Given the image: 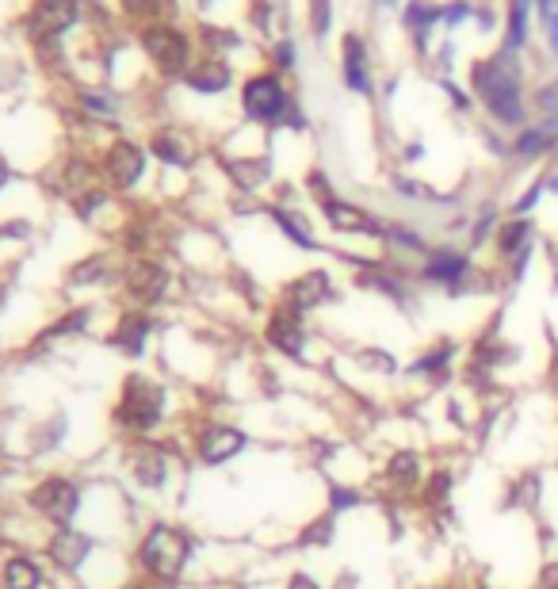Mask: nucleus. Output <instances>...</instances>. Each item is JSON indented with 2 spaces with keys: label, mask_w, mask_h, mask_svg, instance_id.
Masks as SVG:
<instances>
[{
  "label": "nucleus",
  "mask_w": 558,
  "mask_h": 589,
  "mask_svg": "<svg viewBox=\"0 0 558 589\" xmlns=\"http://www.w3.org/2000/svg\"><path fill=\"white\" fill-rule=\"evenodd\" d=\"M505 58H497L494 66L474 69V88L482 92V100H486V108H490V115H494L497 123L516 127V123H524V96H520L516 73L509 69Z\"/></svg>",
  "instance_id": "1"
},
{
  "label": "nucleus",
  "mask_w": 558,
  "mask_h": 589,
  "mask_svg": "<svg viewBox=\"0 0 558 589\" xmlns=\"http://www.w3.org/2000/svg\"><path fill=\"white\" fill-rule=\"evenodd\" d=\"M188 555H192V540L180 528H169V524H157L146 536V544H142V563L150 567V574L165 578V582L184 570Z\"/></svg>",
  "instance_id": "2"
},
{
  "label": "nucleus",
  "mask_w": 558,
  "mask_h": 589,
  "mask_svg": "<svg viewBox=\"0 0 558 589\" xmlns=\"http://www.w3.org/2000/svg\"><path fill=\"white\" fill-rule=\"evenodd\" d=\"M161 406H165V394L161 387L146 379V375H130L123 398L115 406V417L127 425V429H153L161 421Z\"/></svg>",
  "instance_id": "3"
},
{
  "label": "nucleus",
  "mask_w": 558,
  "mask_h": 589,
  "mask_svg": "<svg viewBox=\"0 0 558 589\" xmlns=\"http://www.w3.org/2000/svg\"><path fill=\"white\" fill-rule=\"evenodd\" d=\"M241 104H245V115L249 119H257V123H279L283 115H287V92L279 85L276 77H253L245 92H241Z\"/></svg>",
  "instance_id": "4"
},
{
  "label": "nucleus",
  "mask_w": 558,
  "mask_h": 589,
  "mask_svg": "<svg viewBox=\"0 0 558 589\" xmlns=\"http://www.w3.org/2000/svg\"><path fill=\"white\" fill-rule=\"evenodd\" d=\"M142 46L153 58V66L165 69V73H180L188 66V39L176 31V27H165V23H153L142 31Z\"/></svg>",
  "instance_id": "5"
},
{
  "label": "nucleus",
  "mask_w": 558,
  "mask_h": 589,
  "mask_svg": "<svg viewBox=\"0 0 558 589\" xmlns=\"http://www.w3.org/2000/svg\"><path fill=\"white\" fill-rule=\"evenodd\" d=\"M421 276L429 280V284H440L448 287V295H463V287H467V276H471V257L467 253H459V249H436L429 253V261L421 268Z\"/></svg>",
  "instance_id": "6"
},
{
  "label": "nucleus",
  "mask_w": 558,
  "mask_h": 589,
  "mask_svg": "<svg viewBox=\"0 0 558 589\" xmlns=\"http://www.w3.org/2000/svg\"><path fill=\"white\" fill-rule=\"evenodd\" d=\"M77 20V0H35V8L27 12V35L31 39H54L69 31Z\"/></svg>",
  "instance_id": "7"
},
{
  "label": "nucleus",
  "mask_w": 558,
  "mask_h": 589,
  "mask_svg": "<svg viewBox=\"0 0 558 589\" xmlns=\"http://www.w3.org/2000/svg\"><path fill=\"white\" fill-rule=\"evenodd\" d=\"M31 505L43 513L46 521L65 524V521H73V513H77V490H73V482H65V479H46L43 486L31 494Z\"/></svg>",
  "instance_id": "8"
},
{
  "label": "nucleus",
  "mask_w": 558,
  "mask_h": 589,
  "mask_svg": "<svg viewBox=\"0 0 558 589\" xmlns=\"http://www.w3.org/2000/svg\"><path fill=\"white\" fill-rule=\"evenodd\" d=\"M268 345L279 349L283 356H302V349H306V329H302L299 310L283 306V310L272 314V322H268Z\"/></svg>",
  "instance_id": "9"
},
{
  "label": "nucleus",
  "mask_w": 558,
  "mask_h": 589,
  "mask_svg": "<svg viewBox=\"0 0 558 589\" xmlns=\"http://www.w3.org/2000/svg\"><path fill=\"white\" fill-rule=\"evenodd\" d=\"M325 207V219L333 230H341V234H371V238H387V226L379 219H371L367 211L360 207H352V203H341V199H329L322 203Z\"/></svg>",
  "instance_id": "10"
},
{
  "label": "nucleus",
  "mask_w": 558,
  "mask_h": 589,
  "mask_svg": "<svg viewBox=\"0 0 558 589\" xmlns=\"http://www.w3.org/2000/svg\"><path fill=\"white\" fill-rule=\"evenodd\" d=\"M146 169V153L134 142H115L108 150V176L115 180V188H130L138 184V176Z\"/></svg>",
  "instance_id": "11"
},
{
  "label": "nucleus",
  "mask_w": 558,
  "mask_h": 589,
  "mask_svg": "<svg viewBox=\"0 0 558 589\" xmlns=\"http://www.w3.org/2000/svg\"><path fill=\"white\" fill-rule=\"evenodd\" d=\"M333 299V284H329V276L325 272H306L299 276L295 284L287 287V306L291 310H314V306H322Z\"/></svg>",
  "instance_id": "12"
},
{
  "label": "nucleus",
  "mask_w": 558,
  "mask_h": 589,
  "mask_svg": "<svg viewBox=\"0 0 558 589\" xmlns=\"http://www.w3.org/2000/svg\"><path fill=\"white\" fill-rule=\"evenodd\" d=\"M169 284V276L157 268L153 261H134L127 272V287L134 299H142V303H153V299H161V291Z\"/></svg>",
  "instance_id": "13"
},
{
  "label": "nucleus",
  "mask_w": 558,
  "mask_h": 589,
  "mask_svg": "<svg viewBox=\"0 0 558 589\" xmlns=\"http://www.w3.org/2000/svg\"><path fill=\"white\" fill-rule=\"evenodd\" d=\"M241 448H245V433L226 429V425L203 433V440H199V456H203V463H226V459H234Z\"/></svg>",
  "instance_id": "14"
},
{
  "label": "nucleus",
  "mask_w": 558,
  "mask_h": 589,
  "mask_svg": "<svg viewBox=\"0 0 558 589\" xmlns=\"http://www.w3.org/2000/svg\"><path fill=\"white\" fill-rule=\"evenodd\" d=\"M146 337H150V318H142V314H127L119 329L111 333V345L119 352H127V356H138L142 345H146Z\"/></svg>",
  "instance_id": "15"
},
{
  "label": "nucleus",
  "mask_w": 558,
  "mask_h": 589,
  "mask_svg": "<svg viewBox=\"0 0 558 589\" xmlns=\"http://www.w3.org/2000/svg\"><path fill=\"white\" fill-rule=\"evenodd\" d=\"M88 547H92L88 544V536H81V532H62V536H54V544H50V559L65 570H77L85 563Z\"/></svg>",
  "instance_id": "16"
},
{
  "label": "nucleus",
  "mask_w": 558,
  "mask_h": 589,
  "mask_svg": "<svg viewBox=\"0 0 558 589\" xmlns=\"http://www.w3.org/2000/svg\"><path fill=\"white\" fill-rule=\"evenodd\" d=\"M532 249V222L516 219V222H505L501 230H497V253L505 257V261H516L520 253H528Z\"/></svg>",
  "instance_id": "17"
},
{
  "label": "nucleus",
  "mask_w": 558,
  "mask_h": 589,
  "mask_svg": "<svg viewBox=\"0 0 558 589\" xmlns=\"http://www.w3.org/2000/svg\"><path fill=\"white\" fill-rule=\"evenodd\" d=\"M387 479L394 490H417L421 486V456L417 452H394L387 463Z\"/></svg>",
  "instance_id": "18"
},
{
  "label": "nucleus",
  "mask_w": 558,
  "mask_h": 589,
  "mask_svg": "<svg viewBox=\"0 0 558 589\" xmlns=\"http://www.w3.org/2000/svg\"><path fill=\"white\" fill-rule=\"evenodd\" d=\"M184 81L195 88V92H222V88L230 85V69L222 66L218 58H207V62H199L184 73Z\"/></svg>",
  "instance_id": "19"
},
{
  "label": "nucleus",
  "mask_w": 558,
  "mask_h": 589,
  "mask_svg": "<svg viewBox=\"0 0 558 589\" xmlns=\"http://www.w3.org/2000/svg\"><path fill=\"white\" fill-rule=\"evenodd\" d=\"M344 81L352 92H367L371 81H367V62H364V43L356 35L344 39Z\"/></svg>",
  "instance_id": "20"
},
{
  "label": "nucleus",
  "mask_w": 558,
  "mask_h": 589,
  "mask_svg": "<svg viewBox=\"0 0 558 589\" xmlns=\"http://www.w3.org/2000/svg\"><path fill=\"white\" fill-rule=\"evenodd\" d=\"M130 471L142 486H161L165 482V456L157 448H138L130 456Z\"/></svg>",
  "instance_id": "21"
},
{
  "label": "nucleus",
  "mask_w": 558,
  "mask_h": 589,
  "mask_svg": "<svg viewBox=\"0 0 558 589\" xmlns=\"http://www.w3.org/2000/svg\"><path fill=\"white\" fill-rule=\"evenodd\" d=\"M451 356H455V345L451 341H440V345H432L417 364H413V375H432V379H444L448 375V364H451Z\"/></svg>",
  "instance_id": "22"
},
{
  "label": "nucleus",
  "mask_w": 558,
  "mask_h": 589,
  "mask_svg": "<svg viewBox=\"0 0 558 589\" xmlns=\"http://www.w3.org/2000/svg\"><path fill=\"white\" fill-rule=\"evenodd\" d=\"M153 153L161 157V161H169V165H188L192 161V146H188V138L184 134H157L153 138Z\"/></svg>",
  "instance_id": "23"
},
{
  "label": "nucleus",
  "mask_w": 558,
  "mask_h": 589,
  "mask_svg": "<svg viewBox=\"0 0 558 589\" xmlns=\"http://www.w3.org/2000/svg\"><path fill=\"white\" fill-rule=\"evenodd\" d=\"M39 582H43V574L31 559H12L4 567V589H39Z\"/></svg>",
  "instance_id": "24"
},
{
  "label": "nucleus",
  "mask_w": 558,
  "mask_h": 589,
  "mask_svg": "<svg viewBox=\"0 0 558 589\" xmlns=\"http://www.w3.org/2000/svg\"><path fill=\"white\" fill-rule=\"evenodd\" d=\"M555 127H532V131H524L516 138V153L520 157H536V153L551 150V142H555Z\"/></svg>",
  "instance_id": "25"
},
{
  "label": "nucleus",
  "mask_w": 558,
  "mask_h": 589,
  "mask_svg": "<svg viewBox=\"0 0 558 589\" xmlns=\"http://www.w3.org/2000/svg\"><path fill=\"white\" fill-rule=\"evenodd\" d=\"M528 39V0H513V20H509V39L505 46L516 50V46H524Z\"/></svg>",
  "instance_id": "26"
},
{
  "label": "nucleus",
  "mask_w": 558,
  "mask_h": 589,
  "mask_svg": "<svg viewBox=\"0 0 558 589\" xmlns=\"http://www.w3.org/2000/svg\"><path fill=\"white\" fill-rule=\"evenodd\" d=\"M536 108H539V115H543V127H555L558 131V81L539 88Z\"/></svg>",
  "instance_id": "27"
},
{
  "label": "nucleus",
  "mask_w": 558,
  "mask_h": 589,
  "mask_svg": "<svg viewBox=\"0 0 558 589\" xmlns=\"http://www.w3.org/2000/svg\"><path fill=\"white\" fill-rule=\"evenodd\" d=\"M272 219L279 222V226H283V234H287V238L295 241V245H302V249H314V238H310V234H306V226H302L299 219H291V215H287V211H272Z\"/></svg>",
  "instance_id": "28"
},
{
  "label": "nucleus",
  "mask_w": 558,
  "mask_h": 589,
  "mask_svg": "<svg viewBox=\"0 0 558 589\" xmlns=\"http://www.w3.org/2000/svg\"><path fill=\"white\" fill-rule=\"evenodd\" d=\"M448 502H451V471H436L429 479V505L448 509Z\"/></svg>",
  "instance_id": "29"
},
{
  "label": "nucleus",
  "mask_w": 558,
  "mask_h": 589,
  "mask_svg": "<svg viewBox=\"0 0 558 589\" xmlns=\"http://www.w3.org/2000/svg\"><path fill=\"white\" fill-rule=\"evenodd\" d=\"M539 502V479L536 475H524V479L516 482V490L509 494V505H524V509H532Z\"/></svg>",
  "instance_id": "30"
},
{
  "label": "nucleus",
  "mask_w": 558,
  "mask_h": 589,
  "mask_svg": "<svg viewBox=\"0 0 558 589\" xmlns=\"http://www.w3.org/2000/svg\"><path fill=\"white\" fill-rule=\"evenodd\" d=\"M387 238L394 241V245H402V249H413V253H421V249H425V241L417 238L413 230H406V226H390Z\"/></svg>",
  "instance_id": "31"
},
{
  "label": "nucleus",
  "mask_w": 558,
  "mask_h": 589,
  "mask_svg": "<svg viewBox=\"0 0 558 589\" xmlns=\"http://www.w3.org/2000/svg\"><path fill=\"white\" fill-rule=\"evenodd\" d=\"M539 12H543L547 35H551V46H555V54H558V0H539Z\"/></svg>",
  "instance_id": "32"
},
{
  "label": "nucleus",
  "mask_w": 558,
  "mask_h": 589,
  "mask_svg": "<svg viewBox=\"0 0 558 589\" xmlns=\"http://www.w3.org/2000/svg\"><path fill=\"white\" fill-rule=\"evenodd\" d=\"M329 536H333V521H329V517H322L318 524H310V528H306L302 544H329Z\"/></svg>",
  "instance_id": "33"
},
{
  "label": "nucleus",
  "mask_w": 558,
  "mask_h": 589,
  "mask_svg": "<svg viewBox=\"0 0 558 589\" xmlns=\"http://www.w3.org/2000/svg\"><path fill=\"white\" fill-rule=\"evenodd\" d=\"M543 188H547V184H536V188H532V192H524V196L516 199V215H528V211H532V207H536L539 203V196H543Z\"/></svg>",
  "instance_id": "34"
},
{
  "label": "nucleus",
  "mask_w": 558,
  "mask_h": 589,
  "mask_svg": "<svg viewBox=\"0 0 558 589\" xmlns=\"http://www.w3.org/2000/svg\"><path fill=\"white\" fill-rule=\"evenodd\" d=\"M234 176H241V184H260L264 180V165H234Z\"/></svg>",
  "instance_id": "35"
},
{
  "label": "nucleus",
  "mask_w": 558,
  "mask_h": 589,
  "mask_svg": "<svg viewBox=\"0 0 558 589\" xmlns=\"http://www.w3.org/2000/svg\"><path fill=\"white\" fill-rule=\"evenodd\" d=\"M352 505H360V494L344 490V486H333V509H352Z\"/></svg>",
  "instance_id": "36"
},
{
  "label": "nucleus",
  "mask_w": 558,
  "mask_h": 589,
  "mask_svg": "<svg viewBox=\"0 0 558 589\" xmlns=\"http://www.w3.org/2000/svg\"><path fill=\"white\" fill-rule=\"evenodd\" d=\"M314 27H318V35L329 31V0H314Z\"/></svg>",
  "instance_id": "37"
},
{
  "label": "nucleus",
  "mask_w": 558,
  "mask_h": 589,
  "mask_svg": "<svg viewBox=\"0 0 558 589\" xmlns=\"http://www.w3.org/2000/svg\"><path fill=\"white\" fill-rule=\"evenodd\" d=\"M539 589H558V563H543V570H539Z\"/></svg>",
  "instance_id": "38"
},
{
  "label": "nucleus",
  "mask_w": 558,
  "mask_h": 589,
  "mask_svg": "<svg viewBox=\"0 0 558 589\" xmlns=\"http://www.w3.org/2000/svg\"><path fill=\"white\" fill-rule=\"evenodd\" d=\"M100 268H104V257H96V261L81 264V268L73 272V280H96V276H100Z\"/></svg>",
  "instance_id": "39"
},
{
  "label": "nucleus",
  "mask_w": 558,
  "mask_h": 589,
  "mask_svg": "<svg viewBox=\"0 0 558 589\" xmlns=\"http://www.w3.org/2000/svg\"><path fill=\"white\" fill-rule=\"evenodd\" d=\"M123 8H127L130 16H146L153 8V0H123Z\"/></svg>",
  "instance_id": "40"
},
{
  "label": "nucleus",
  "mask_w": 558,
  "mask_h": 589,
  "mask_svg": "<svg viewBox=\"0 0 558 589\" xmlns=\"http://www.w3.org/2000/svg\"><path fill=\"white\" fill-rule=\"evenodd\" d=\"M287 589H322V586H318V582H314L310 574H295V578L287 582Z\"/></svg>",
  "instance_id": "41"
},
{
  "label": "nucleus",
  "mask_w": 558,
  "mask_h": 589,
  "mask_svg": "<svg viewBox=\"0 0 558 589\" xmlns=\"http://www.w3.org/2000/svg\"><path fill=\"white\" fill-rule=\"evenodd\" d=\"M291 54H295V50H291V43H279V50H276V62H279V66H291V62H295Z\"/></svg>",
  "instance_id": "42"
},
{
  "label": "nucleus",
  "mask_w": 558,
  "mask_h": 589,
  "mask_svg": "<svg viewBox=\"0 0 558 589\" xmlns=\"http://www.w3.org/2000/svg\"><path fill=\"white\" fill-rule=\"evenodd\" d=\"M27 234V226H20V222H12V226H0V238H23Z\"/></svg>",
  "instance_id": "43"
},
{
  "label": "nucleus",
  "mask_w": 558,
  "mask_h": 589,
  "mask_svg": "<svg viewBox=\"0 0 558 589\" xmlns=\"http://www.w3.org/2000/svg\"><path fill=\"white\" fill-rule=\"evenodd\" d=\"M555 383H558V368H555Z\"/></svg>",
  "instance_id": "44"
},
{
  "label": "nucleus",
  "mask_w": 558,
  "mask_h": 589,
  "mask_svg": "<svg viewBox=\"0 0 558 589\" xmlns=\"http://www.w3.org/2000/svg\"><path fill=\"white\" fill-rule=\"evenodd\" d=\"M130 589H142V586H130Z\"/></svg>",
  "instance_id": "45"
}]
</instances>
